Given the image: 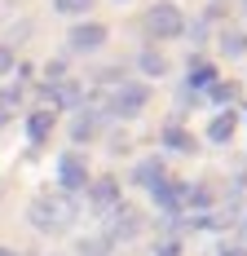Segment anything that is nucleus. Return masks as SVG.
<instances>
[{"mask_svg": "<svg viewBox=\"0 0 247 256\" xmlns=\"http://www.w3.org/2000/svg\"><path fill=\"white\" fill-rule=\"evenodd\" d=\"M142 26H146L150 40H176L186 31V14L176 9L172 0H154L146 9V18H142Z\"/></svg>", "mask_w": 247, "mask_h": 256, "instance_id": "obj_1", "label": "nucleus"}, {"mask_svg": "<svg viewBox=\"0 0 247 256\" xmlns=\"http://www.w3.org/2000/svg\"><path fill=\"white\" fill-rule=\"evenodd\" d=\"M71 199L66 194H40L36 204H31V226L36 230H49V234H58V230H66L71 226Z\"/></svg>", "mask_w": 247, "mask_h": 256, "instance_id": "obj_2", "label": "nucleus"}, {"mask_svg": "<svg viewBox=\"0 0 247 256\" xmlns=\"http://www.w3.org/2000/svg\"><path fill=\"white\" fill-rule=\"evenodd\" d=\"M146 102H150V88H142V84H120V88L110 93V115L132 120V115H142Z\"/></svg>", "mask_w": 247, "mask_h": 256, "instance_id": "obj_3", "label": "nucleus"}, {"mask_svg": "<svg viewBox=\"0 0 247 256\" xmlns=\"http://www.w3.org/2000/svg\"><path fill=\"white\" fill-rule=\"evenodd\" d=\"M106 44V22H75L71 26V49L75 53H93Z\"/></svg>", "mask_w": 247, "mask_h": 256, "instance_id": "obj_4", "label": "nucleus"}, {"mask_svg": "<svg viewBox=\"0 0 247 256\" xmlns=\"http://www.w3.org/2000/svg\"><path fill=\"white\" fill-rule=\"evenodd\" d=\"M58 181H62V190H84V186H88V168H84V159H80V154H62V164H58Z\"/></svg>", "mask_w": 247, "mask_h": 256, "instance_id": "obj_5", "label": "nucleus"}, {"mask_svg": "<svg viewBox=\"0 0 247 256\" xmlns=\"http://www.w3.org/2000/svg\"><path fill=\"white\" fill-rule=\"evenodd\" d=\"M234 128H238V115H234V110H216V115H212V124H208V137L221 146V142L234 137Z\"/></svg>", "mask_w": 247, "mask_h": 256, "instance_id": "obj_6", "label": "nucleus"}, {"mask_svg": "<svg viewBox=\"0 0 247 256\" xmlns=\"http://www.w3.org/2000/svg\"><path fill=\"white\" fill-rule=\"evenodd\" d=\"M88 190H93V204H98V208H115V204H120V181H115V177L93 181Z\"/></svg>", "mask_w": 247, "mask_h": 256, "instance_id": "obj_7", "label": "nucleus"}, {"mask_svg": "<svg viewBox=\"0 0 247 256\" xmlns=\"http://www.w3.org/2000/svg\"><path fill=\"white\" fill-rule=\"evenodd\" d=\"M71 137H75V142H88V137H98V110H75Z\"/></svg>", "mask_w": 247, "mask_h": 256, "instance_id": "obj_8", "label": "nucleus"}, {"mask_svg": "<svg viewBox=\"0 0 247 256\" xmlns=\"http://www.w3.org/2000/svg\"><path fill=\"white\" fill-rule=\"evenodd\" d=\"M154 199H159V204L164 208H181L186 204V186H181V181H159V186H154Z\"/></svg>", "mask_w": 247, "mask_h": 256, "instance_id": "obj_9", "label": "nucleus"}, {"mask_svg": "<svg viewBox=\"0 0 247 256\" xmlns=\"http://www.w3.org/2000/svg\"><path fill=\"white\" fill-rule=\"evenodd\" d=\"M132 181L154 190V186L164 181V164H159V159H142V164H137V172H132Z\"/></svg>", "mask_w": 247, "mask_h": 256, "instance_id": "obj_10", "label": "nucleus"}, {"mask_svg": "<svg viewBox=\"0 0 247 256\" xmlns=\"http://www.w3.org/2000/svg\"><path fill=\"white\" fill-rule=\"evenodd\" d=\"M221 53L225 58H243L247 53V31L243 26H230V31L221 36Z\"/></svg>", "mask_w": 247, "mask_h": 256, "instance_id": "obj_11", "label": "nucleus"}, {"mask_svg": "<svg viewBox=\"0 0 247 256\" xmlns=\"http://www.w3.org/2000/svg\"><path fill=\"white\" fill-rule=\"evenodd\" d=\"M26 132H31V142H44L53 132V110H31V120H26Z\"/></svg>", "mask_w": 247, "mask_h": 256, "instance_id": "obj_12", "label": "nucleus"}, {"mask_svg": "<svg viewBox=\"0 0 247 256\" xmlns=\"http://www.w3.org/2000/svg\"><path fill=\"white\" fill-rule=\"evenodd\" d=\"M137 226H142V216L132 208H115V238H132Z\"/></svg>", "mask_w": 247, "mask_h": 256, "instance_id": "obj_13", "label": "nucleus"}, {"mask_svg": "<svg viewBox=\"0 0 247 256\" xmlns=\"http://www.w3.org/2000/svg\"><path fill=\"white\" fill-rule=\"evenodd\" d=\"M137 66H142L146 76H164V71H168V58H164L159 49H142L137 53Z\"/></svg>", "mask_w": 247, "mask_h": 256, "instance_id": "obj_14", "label": "nucleus"}, {"mask_svg": "<svg viewBox=\"0 0 247 256\" xmlns=\"http://www.w3.org/2000/svg\"><path fill=\"white\" fill-rule=\"evenodd\" d=\"M164 146H172V150H194V137H190L181 124H168L164 128Z\"/></svg>", "mask_w": 247, "mask_h": 256, "instance_id": "obj_15", "label": "nucleus"}, {"mask_svg": "<svg viewBox=\"0 0 247 256\" xmlns=\"http://www.w3.org/2000/svg\"><path fill=\"white\" fill-rule=\"evenodd\" d=\"M212 80H216V71H212V66H208V62H194V66H190V84H203V88H208V84H212Z\"/></svg>", "mask_w": 247, "mask_h": 256, "instance_id": "obj_16", "label": "nucleus"}, {"mask_svg": "<svg viewBox=\"0 0 247 256\" xmlns=\"http://www.w3.org/2000/svg\"><path fill=\"white\" fill-rule=\"evenodd\" d=\"M234 88H238V84H225V80H212V84H208V98H212V102H230V98H234Z\"/></svg>", "mask_w": 247, "mask_h": 256, "instance_id": "obj_17", "label": "nucleus"}, {"mask_svg": "<svg viewBox=\"0 0 247 256\" xmlns=\"http://www.w3.org/2000/svg\"><path fill=\"white\" fill-rule=\"evenodd\" d=\"M58 4V14H88L93 9V0H53Z\"/></svg>", "mask_w": 247, "mask_h": 256, "instance_id": "obj_18", "label": "nucleus"}, {"mask_svg": "<svg viewBox=\"0 0 247 256\" xmlns=\"http://www.w3.org/2000/svg\"><path fill=\"white\" fill-rule=\"evenodd\" d=\"M9 71H14V53L0 44V76H9Z\"/></svg>", "mask_w": 247, "mask_h": 256, "instance_id": "obj_19", "label": "nucleus"}, {"mask_svg": "<svg viewBox=\"0 0 247 256\" xmlns=\"http://www.w3.org/2000/svg\"><path fill=\"white\" fill-rule=\"evenodd\" d=\"M221 256H247V248H238V243H230V248H221Z\"/></svg>", "mask_w": 247, "mask_h": 256, "instance_id": "obj_20", "label": "nucleus"}, {"mask_svg": "<svg viewBox=\"0 0 247 256\" xmlns=\"http://www.w3.org/2000/svg\"><path fill=\"white\" fill-rule=\"evenodd\" d=\"M0 256H14V252H9V248H0Z\"/></svg>", "mask_w": 247, "mask_h": 256, "instance_id": "obj_21", "label": "nucleus"}, {"mask_svg": "<svg viewBox=\"0 0 247 256\" xmlns=\"http://www.w3.org/2000/svg\"><path fill=\"white\" fill-rule=\"evenodd\" d=\"M243 238H247V216H243Z\"/></svg>", "mask_w": 247, "mask_h": 256, "instance_id": "obj_22", "label": "nucleus"}, {"mask_svg": "<svg viewBox=\"0 0 247 256\" xmlns=\"http://www.w3.org/2000/svg\"><path fill=\"white\" fill-rule=\"evenodd\" d=\"M243 4H247V0H243Z\"/></svg>", "mask_w": 247, "mask_h": 256, "instance_id": "obj_23", "label": "nucleus"}]
</instances>
